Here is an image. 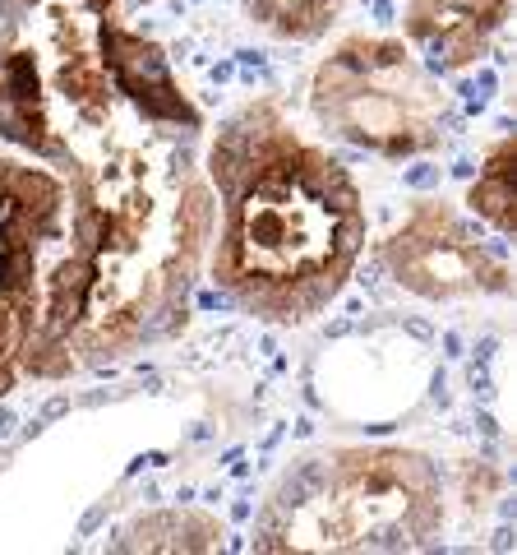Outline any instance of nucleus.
Listing matches in <instances>:
<instances>
[{
    "instance_id": "obj_1",
    "label": "nucleus",
    "mask_w": 517,
    "mask_h": 555,
    "mask_svg": "<svg viewBox=\"0 0 517 555\" xmlns=\"http://www.w3.org/2000/svg\"><path fill=\"white\" fill-rule=\"evenodd\" d=\"M217 190L213 273L250 315L314 320L365 246V208L347 167L296 135L277 102H254L208 153Z\"/></svg>"
},
{
    "instance_id": "obj_2",
    "label": "nucleus",
    "mask_w": 517,
    "mask_h": 555,
    "mask_svg": "<svg viewBox=\"0 0 517 555\" xmlns=\"http://www.w3.org/2000/svg\"><path fill=\"white\" fill-rule=\"evenodd\" d=\"M310 102L337 139L383 157L429 153L448 125L439 79L416 61L402 37L356 32L337 42L314 75Z\"/></svg>"
},
{
    "instance_id": "obj_3",
    "label": "nucleus",
    "mask_w": 517,
    "mask_h": 555,
    "mask_svg": "<svg viewBox=\"0 0 517 555\" xmlns=\"http://www.w3.org/2000/svg\"><path fill=\"white\" fill-rule=\"evenodd\" d=\"M434 477L411 454H342L323 486L296 500L282 546H416L434 527Z\"/></svg>"
},
{
    "instance_id": "obj_4",
    "label": "nucleus",
    "mask_w": 517,
    "mask_h": 555,
    "mask_svg": "<svg viewBox=\"0 0 517 555\" xmlns=\"http://www.w3.org/2000/svg\"><path fill=\"white\" fill-rule=\"evenodd\" d=\"M383 260L407 292L425 301L508 292V264L476 236L472 217L448 199H416L383 246Z\"/></svg>"
},
{
    "instance_id": "obj_5",
    "label": "nucleus",
    "mask_w": 517,
    "mask_h": 555,
    "mask_svg": "<svg viewBox=\"0 0 517 555\" xmlns=\"http://www.w3.org/2000/svg\"><path fill=\"white\" fill-rule=\"evenodd\" d=\"M513 0H407L402 32L439 75H457L489 51Z\"/></svg>"
},
{
    "instance_id": "obj_6",
    "label": "nucleus",
    "mask_w": 517,
    "mask_h": 555,
    "mask_svg": "<svg viewBox=\"0 0 517 555\" xmlns=\"http://www.w3.org/2000/svg\"><path fill=\"white\" fill-rule=\"evenodd\" d=\"M513 139H499L485 153V167L472 185V213L485 217L499 236H513L517 231V213H513Z\"/></svg>"
},
{
    "instance_id": "obj_7",
    "label": "nucleus",
    "mask_w": 517,
    "mask_h": 555,
    "mask_svg": "<svg viewBox=\"0 0 517 555\" xmlns=\"http://www.w3.org/2000/svg\"><path fill=\"white\" fill-rule=\"evenodd\" d=\"M245 10H250L254 23L273 28L277 37L310 42V37L328 32V23L342 10V0H245Z\"/></svg>"
}]
</instances>
